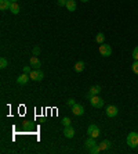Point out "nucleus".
Returning a JSON list of instances; mask_svg holds the SVG:
<instances>
[{"instance_id":"nucleus-1","label":"nucleus","mask_w":138,"mask_h":154,"mask_svg":"<svg viewBox=\"0 0 138 154\" xmlns=\"http://www.w3.org/2000/svg\"><path fill=\"white\" fill-rule=\"evenodd\" d=\"M127 144L131 149H135L138 146V133L137 132H130L127 136Z\"/></svg>"},{"instance_id":"nucleus-2","label":"nucleus","mask_w":138,"mask_h":154,"mask_svg":"<svg viewBox=\"0 0 138 154\" xmlns=\"http://www.w3.org/2000/svg\"><path fill=\"white\" fill-rule=\"evenodd\" d=\"M99 54L102 56V57H109L112 56V47L109 45H106V43H102V45H99Z\"/></svg>"},{"instance_id":"nucleus-3","label":"nucleus","mask_w":138,"mask_h":154,"mask_svg":"<svg viewBox=\"0 0 138 154\" xmlns=\"http://www.w3.org/2000/svg\"><path fill=\"white\" fill-rule=\"evenodd\" d=\"M99 128L95 125V124H91V125H89V128H87V135H89L90 137H98L99 136Z\"/></svg>"},{"instance_id":"nucleus-4","label":"nucleus","mask_w":138,"mask_h":154,"mask_svg":"<svg viewBox=\"0 0 138 154\" xmlns=\"http://www.w3.org/2000/svg\"><path fill=\"white\" fill-rule=\"evenodd\" d=\"M29 76H31V79L32 81H36V82H39V81H42L43 78H44V74H43V71H40V68L37 69H33L31 74H29Z\"/></svg>"},{"instance_id":"nucleus-5","label":"nucleus","mask_w":138,"mask_h":154,"mask_svg":"<svg viewBox=\"0 0 138 154\" xmlns=\"http://www.w3.org/2000/svg\"><path fill=\"white\" fill-rule=\"evenodd\" d=\"M90 103H91L92 107H95V108H102L104 107V100L98 96V94L92 96L91 99H90Z\"/></svg>"},{"instance_id":"nucleus-6","label":"nucleus","mask_w":138,"mask_h":154,"mask_svg":"<svg viewBox=\"0 0 138 154\" xmlns=\"http://www.w3.org/2000/svg\"><path fill=\"white\" fill-rule=\"evenodd\" d=\"M105 112H106V115H108L109 118H115V117L119 114V108H117L116 106H108Z\"/></svg>"},{"instance_id":"nucleus-7","label":"nucleus","mask_w":138,"mask_h":154,"mask_svg":"<svg viewBox=\"0 0 138 154\" xmlns=\"http://www.w3.org/2000/svg\"><path fill=\"white\" fill-rule=\"evenodd\" d=\"M72 112H73L75 115H78V117H80V115L84 114V107L81 106V104H75V106H72Z\"/></svg>"},{"instance_id":"nucleus-8","label":"nucleus","mask_w":138,"mask_h":154,"mask_svg":"<svg viewBox=\"0 0 138 154\" xmlns=\"http://www.w3.org/2000/svg\"><path fill=\"white\" fill-rule=\"evenodd\" d=\"M29 79H31L29 74H25V72H24L22 75H19V76L17 78V83H18V85H26Z\"/></svg>"},{"instance_id":"nucleus-9","label":"nucleus","mask_w":138,"mask_h":154,"mask_svg":"<svg viewBox=\"0 0 138 154\" xmlns=\"http://www.w3.org/2000/svg\"><path fill=\"white\" fill-rule=\"evenodd\" d=\"M29 63H31V67H33V68H36V69L42 67V61L37 58V56H32L31 60H29Z\"/></svg>"},{"instance_id":"nucleus-10","label":"nucleus","mask_w":138,"mask_h":154,"mask_svg":"<svg viewBox=\"0 0 138 154\" xmlns=\"http://www.w3.org/2000/svg\"><path fill=\"white\" fill-rule=\"evenodd\" d=\"M64 136L68 137V139H72L75 136V129L72 126H65L64 129Z\"/></svg>"},{"instance_id":"nucleus-11","label":"nucleus","mask_w":138,"mask_h":154,"mask_svg":"<svg viewBox=\"0 0 138 154\" xmlns=\"http://www.w3.org/2000/svg\"><path fill=\"white\" fill-rule=\"evenodd\" d=\"M11 0H0V10H10V6H11Z\"/></svg>"},{"instance_id":"nucleus-12","label":"nucleus","mask_w":138,"mask_h":154,"mask_svg":"<svg viewBox=\"0 0 138 154\" xmlns=\"http://www.w3.org/2000/svg\"><path fill=\"white\" fill-rule=\"evenodd\" d=\"M98 146H99V149H101V151H102V150H109L110 146H112V143H110L109 140H102Z\"/></svg>"},{"instance_id":"nucleus-13","label":"nucleus","mask_w":138,"mask_h":154,"mask_svg":"<svg viewBox=\"0 0 138 154\" xmlns=\"http://www.w3.org/2000/svg\"><path fill=\"white\" fill-rule=\"evenodd\" d=\"M95 144H97L95 137H90L89 136V139L86 140V143H84V147H86V149H91V147H94Z\"/></svg>"},{"instance_id":"nucleus-14","label":"nucleus","mask_w":138,"mask_h":154,"mask_svg":"<svg viewBox=\"0 0 138 154\" xmlns=\"http://www.w3.org/2000/svg\"><path fill=\"white\" fill-rule=\"evenodd\" d=\"M84 67H86V63L84 61H78L76 64H75V72H81L83 69H84Z\"/></svg>"},{"instance_id":"nucleus-15","label":"nucleus","mask_w":138,"mask_h":154,"mask_svg":"<svg viewBox=\"0 0 138 154\" xmlns=\"http://www.w3.org/2000/svg\"><path fill=\"white\" fill-rule=\"evenodd\" d=\"M65 7L68 8V11H75L76 10V2H75V0H68Z\"/></svg>"},{"instance_id":"nucleus-16","label":"nucleus","mask_w":138,"mask_h":154,"mask_svg":"<svg viewBox=\"0 0 138 154\" xmlns=\"http://www.w3.org/2000/svg\"><path fill=\"white\" fill-rule=\"evenodd\" d=\"M10 11L13 13V14H18V13H19V6H18L17 2H13V3H11Z\"/></svg>"},{"instance_id":"nucleus-17","label":"nucleus","mask_w":138,"mask_h":154,"mask_svg":"<svg viewBox=\"0 0 138 154\" xmlns=\"http://www.w3.org/2000/svg\"><path fill=\"white\" fill-rule=\"evenodd\" d=\"M95 42L98 43V45H102V43H105V35H104L102 32L97 33V36H95Z\"/></svg>"},{"instance_id":"nucleus-18","label":"nucleus","mask_w":138,"mask_h":154,"mask_svg":"<svg viewBox=\"0 0 138 154\" xmlns=\"http://www.w3.org/2000/svg\"><path fill=\"white\" fill-rule=\"evenodd\" d=\"M89 92L92 94V96H95V94H98L99 92H101V86H98V85H94V86H91V88H90V90H89Z\"/></svg>"},{"instance_id":"nucleus-19","label":"nucleus","mask_w":138,"mask_h":154,"mask_svg":"<svg viewBox=\"0 0 138 154\" xmlns=\"http://www.w3.org/2000/svg\"><path fill=\"white\" fill-rule=\"evenodd\" d=\"M8 65V61H7V58H4V57H1L0 58V68L1 69H4Z\"/></svg>"},{"instance_id":"nucleus-20","label":"nucleus","mask_w":138,"mask_h":154,"mask_svg":"<svg viewBox=\"0 0 138 154\" xmlns=\"http://www.w3.org/2000/svg\"><path fill=\"white\" fill-rule=\"evenodd\" d=\"M89 151H90V153H91V154H98L99 151H101V149H99V146H98V144H95V146H94V147H91V149H89Z\"/></svg>"},{"instance_id":"nucleus-21","label":"nucleus","mask_w":138,"mask_h":154,"mask_svg":"<svg viewBox=\"0 0 138 154\" xmlns=\"http://www.w3.org/2000/svg\"><path fill=\"white\" fill-rule=\"evenodd\" d=\"M131 69H133V72H134V74H137V75H138V61H134V63H133Z\"/></svg>"},{"instance_id":"nucleus-22","label":"nucleus","mask_w":138,"mask_h":154,"mask_svg":"<svg viewBox=\"0 0 138 154\" xmlns=\"http://www.w3.org/2000/svg\"><path fill=\"white\" fill-rule=\"evenodd\" d=\"M62 125L64 126H71V119L68 118V117H64V119H62Z\"/></svg>"},{"instance_id":"nucleus-23","label":"nucleus","mask_w":138,"mask_h":154,"mask_svg":"<svg viewBox=\"0 0 138 154\" xmlns=\"http://www.w3.org/2000/svg\"><path fill=\"white\" fill-rule=\"evenodd\" d=\"M133 58L134 61H138V46L134 47V50H133Z\"/></svg>"},{"instance_id":"nucleus-24","label":"nucleus","mask_w":138,"mask_h":154,"mask_svg":"<svg viewBox=\"0 0 138 154\" xmlns=\"http://www.w3.org/2000/svg\"><path fill=\"white\" fill-rule=\"evenodd\" d=\"M32 54H33V56H39V54H40V47H33Z\"/></svg>"},{"instance_id":"nucleus-25","label":"nucleus","mask_w":138,"mask_h":154,"mask_svg":"<svg viewBox=\"0 0 138 154\" xmlns=\"http://www.w3.org/2000/svg\"><path fill=\"white\" fill-rule=\"evenodd\" d=\"M75 104H76L75 103V99H69V100H68V106H71L72 107V106H75Z\"/></svg>"},{"instance_id":"nucleus-26","label":"nucleus","mask_w":138,"mask_h":154,"mask_svg":"<svg viewBox=\"0 0 138 154\" xmlns=\"http://www.w3.org/2000/svg\"><path fill=\"white\" fill-rule=\"evenodd\" d=\"M24 72L25 74H31V72H32L31 71V67H24Z\"/></svg>"},{"instance_id":"nucleus-27","label":"nucleus","mask_w":138,"mask_h":154,"mask_svg":"<svg viewBox=\"0 0 138 154\" xmlns=\"http://www.w3.org/2000/svg\"><path fill=\"white\" fill-rule=\"evenodd\" d=\"M66 2L68 0H58V4L60 6H66Z\"/></svg>"},{"instance_id":"nucleus-28","label":"nucleus","mask_w":138,"mask_h":154,"mask_svg":"<svg viewBox=\"0 0 138 154\" xmlns=\"http://www.w3.org/2000/svg\"><path fill=\"white\" fill-rule=\"evenodd\" d=\"M91 97H92V94L90 93V92H89V93H87V94H86V99H87V100H90V99H91Z\"/></svg>"},{"instance_id":"nucleus-29","label":"nucleus","mask_w":138,"mask_h":154,"mask_svg":"<svg viewBox=\"0 0 138 154\" xmlns=\"http://www.w3.org/2000/svg\"><path fill=\"white\" fill-rule=\"evenodd\" d=\"M80 2H83V3H87V2H89V0H80Z\"/></svg>"},{"instance_id":"nucleus-30","label":"nucleus","mask_w":138,"mask_h":154,"mask_svg":"<svg viewBox=\"0 0 138 154\" xmlns=\"http://www.w3.org/2000/svg\"><path fill=\"white\" fill-rule=\"evenodd\" d=\"M11 2H17V0H11Z\"/></svg>"}]
</instances>
